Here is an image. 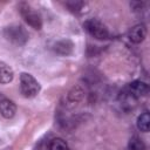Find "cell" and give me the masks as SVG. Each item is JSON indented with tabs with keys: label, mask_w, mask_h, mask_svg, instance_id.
Instances as JSON below:
<instances>
[{
	"label": "cell",
	"mask_w": 150,
	"mask_h": 150,
	"mask_svg": "<svg viewBox=\"0 0 150 150\" xmlns=\"http://www.w3.org/2000/svg\"><path fill=\"white\" fill-rule=\"evenodd\" d=\"M82 95H83V90H82L80 87H75V88H73V90L69 93L68 98H69V101H71V102H77V101H80V100L82 98Z\"/></svg>",
	"instance_id": "9a60e30c"
},
{
	"label": "cell",
	"mask_w": 150,
	"mask_h": 150,
	"mask_svg": "<svg viewBox=\"0 0 150 150\" xmlns=\"http://www.w3.org/2000/svg\"><path fill=\"white\" fill-rule=\"evenodd\" d=\"M145 36H146V27L143 23H138L129 30V39L134 43L142 42L145 39Z\"/></svg>",
	"instance_id": "ba28073f"
},
{
	"label": "cell",
	"mask_w": 150,
	"mask_h": 150,
	"mask_svg": "<svg viewBox=\"0 0 150 150\" xmlns=\"http://www.w3.org/2000/svg\"><path fill=\"white\" fill-rule=\"evenodd\" d=\"M84 29L97 40H107L110 36L108 28L97 19H88L83 23Z\"/></svg>",
	"instance_id": "3957f363"
},
{
	"label": "cell",
	"mask_w": 150,
	"mask_h": 150,
	"mask_svg": "<svg viewBox=\"0 0 150 150\" xmlns=\"http://www.w3.org/2000/svg\"><path fill=\"white\" fill-rule=\"evenodd\" d=\"M137 128L143 131V132H148L149 131V128H150V116H149V112H143L138 116L137 118Z\"/></svg>",
	"instance_id": "8fae6325"
},
{
	"label": "cell",
	"mask_w": 150,
	"mask_h": 150,
	"mask_svg": "<svg viewBox=\"0 0 150 150\" xmlns=\"http://www.w3.org/2000/svg\"><path fill=\"white\" fill-rule=\"evenodd\" d=\"M41 87L40 83L35 80V77L28 73H21L20 75V90L21 94L25 97L32 98L35 97L39 91H40Z\"/></svg>",
	"instance_id": "6da1fadb"
},
{
	"label": "cell",
	"mask_w": 150,
	"mask_h": 150,
	"mask_svg": "<svg viewBox=\"0 0 150 150\" xmlns=\"http://www.w3.org/2000/svg\"><path fill=\"white\" fill-rule=\"evenodd\" d=\"M53 49L56 54L62 55V56H67V55H70L73 53L74 43L68 39H62V40H59L54 43Z\"/></svg>",
	"instance_id": "52a82bcc"
},
{
	"label": "cell",
	"mask_w": 150,
	"mask_h": 150,
	"mask_svg": "<svg viewBox=\"0 0 150 150\" xmlns=\"http://www.w3.org/2000/svg\"><path fill=\"white\" fill-rule=\"evenodd\" d=\"M16 112V105L15 103L9 100L7 96H5L2 93H0V114L5 118H12Z\"/></svg>",
	"instance_id": "5b68a950"
},
{
	"label": "cell",
	"mask_w": 150,
	"mask_h": 150,
	"mask_svg": "<svg viewBox=\"0 0 150 150\" xmlns=\"http://www.w3.org/2000/svg\"><path fill=\"white\" fill-rule=\"evenodd\" d=\"M130 94H132L136 98L137 97H141V96H145L148 93H149V86L141 81V80H136V81H132L130 82L127 88H125Z\"/></svg>",
	"instance_id": "8992f818"
},
{
	"label": "cell",
	"mask_w": 150,
	"mask_h": 150,
	"mask_svg": "<svg viewBox=\"0 0 150 150\" xmlns=\"http://www.w3.org/2000/svg\"><path fill=\"white\" fill-rule=\"evenodd\" d=\"M4 36L16 46H22L28 41V33L20 25L7 26L4 29Z\"/></svg>",
	"instance_id": "7a4b0ae2"
},
{
	"label": "cell",
	"mask_w": 150,
	"mask_h": 150,
	"mask_svg": "<svg viewBox=\"0 0 150 150\" xmlns=\"http://www.w3.org/2000/svg\"><path fill=\"white\" fill-rule=\"evenodd\" d=\"M20 13L22 15V18L25 19V21L34 29H41L42 27V20L41 16L33 11V8L27 5V4H21L20 5Z\"/></svg>",
	"instance_id": "277c9868"
},
{
	"label": "cell",
	"mask_w": 150,
	"mask_h": 150,
	"mask_svg": "<svg viewBox=\"0 0 150 150\" xmlns=\"http://www.w3.org/2000/svg\"><path fill=\"white\" fill-rule=\"evenodd\" d=\"M136 100H137V98H136L132 94H130L127 89H124V90L121 93V95H120V101H121L122 105L125 107V108H128V109L132 108V107L136 104Z\"/></svg>",
	"instance_id": "30bf717a"
},
{
	"label": "cell",
	"mask_w": 150,
	"mask_h": 150,
	"mask_svg": "<svg viewBox=\"0 0 150 150\" xmlns=\"http://www.w3.org/2000/svg\"><path fill=\"white\" fill-rule=\"evenodd\" d=\"M14 77V71L13 69L5 62L0 61V83L1 84H6L12 82Z\"/></svg>",
	"instance_id": "9c48e42d"
},
{
	"label": "cell",
	"mask_w": 150,
	"mask_h": 150,
	"mask_svg": "<svg viewBox=\"0 0 150 150\" xmlns=\"http://www.w3.org/2000/svg\"><path fill=\"white\" fill-rule=\"evenodd\" d=\"M128 148L129 150H145V144L138 136H132L129 139Z\"/></svg>",
	"instance_id": "7c38bea8"
},
{
	"label": "cell",
	"mask_w": 150,
	"mask_h": 150,
	"mask_svg": "<svg viewBox=\"0 0 150 150\" xmlns=\"http://www.w3.org/2000/svg\"><path fill=\"white\" fill-rule=\"evenodd\" d=\"M67 7L69 8V11L74 12V13H83L87 7V4L83 1H68L66 2Z\"/></svg>",
	"instance_id": "4fadbf2b"
},
{
	"label": "cell",
	"mask_w": 150,
	"mask_h": 150,
	"mask_svg": "<svg viewBox=\"0 0 150 150\" xmlns=\"http://www.w3.org/2000/svg\"><path fill=\"white\" fill-rule=\"evenodd\" d=\"M49 150H68V144L62 138H53L48 145Z\"/></svg>",
	"instance_id": "5bb4252c"
}]
</instances>
